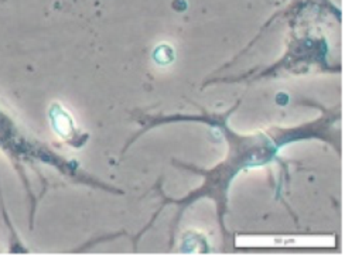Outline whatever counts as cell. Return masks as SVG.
<instances>
[{"mask_svg": "<svg viewBox=\"0 0 362 277\" xmlns=\"http://www.w3.org/2000/svg\"><path fill=\"white\" fill-rule=\"evenodd\" d=\"M49 119H51L52 129L59 137L62 138L71 137V134L74 133V120L62 106H59L58 103L52 105V107L49 109Z\"/></svg>", "mask_w": 362, "mask_h": 277, "instance_id": "obj_1", "label": "cell"}, {"mask_svg": "<svg viewBox=\"0 0 362 277\" xmlns=\"http://www.w3.org/2000/svg\"><path fill=\"white\" fill-rule=\"evenodd\" d=\"M0 252H1V250H0Z\"/></svg>", "mask_w": 362, "mask_h": 277, "instance_id": "obj_2", "label": "cell"}]
</instances>
